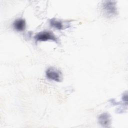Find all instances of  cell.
Masks as SVG:
<instances>
[{
    "mask_svg": "<svg viewBox=\"0 0 128 128\" xmlns=\"http://www.w3.org/2000/svg\"><path fill=\"white\" fill-rule=\"evenodd\" d=\"M46 76L48 79L57 82H60L62 80L61 72L55 68H48L46 72Z\"/></svg>",
    "mask_w": 128,
    "mask_h": 128,
    "instance_id": "1",
    "label": "cell"
},
{
    "mask_svg": "<svg viewBox=\"0 0 128 128\" xmlns=\"http://www.w3.org/2000/svg\"><path fill=\"white\" fill-rule=\"evenodd\" d=\"M34 39L36 41L45 42L48 40H52L58 42V39L56 36L50 32L43 31L38 33L34 36Z\"/></svg>",
    "mask_w": 128,
    "mask_h": 128,
    "instance_id": "2",
    "label": "cell"
},
{
    "mask_svg": "<svg viewBox=\"0 0 128 128\" xmlns=\"http://www.w3.org/2000/svg\"><path fill=\"white\" fill-rule=\"evenodd\" d=\"M102 8L104 12L108 16H114L116 14L117 9L116 2L104 1L102 4Z\"/></svg>",
    "mask_w": 128,
    "mask_h": 128,
    "instance_id": "3",
    "label": "cell"
},
{
    "mask_svg": "<svg viewBox=\"0 0 128 128\" xmlns=\"http://www.w3.org/2000/svg\"><path fill=\"white\" fill-rule=\"evenodd\" d=\"M98 120L99 124L103 127L108 128L110 125V116L106 112H104L100 114L98 116Z\"/></svg>",
    "mask_w": 128,
    "mask_h": 128,
    "instance_id": "4",
    "label": "cell"
},
{
    "mask_svg": "<svg viewBox=\"0 0 128 128\" xmlns=\"http://www.w3.org/2000/svg\"><path fill=\"white\" fill-rule=\"evenodd\" d=\"M13 26L16 30L18 32L23 31L25 30L26 26V20L23 18L16 19L14 22Z\"/></svg>",
    "mask_w": 128,
    "mask_h": 128,
    "instance_id": "5",
    "label": "cell"
},
{
    "mask_svg": "<svg viewBox=\"0 0 128 128\" xmlns=\"http://www.w3.org/2000/svg\"><path fill=\"white\" fill-rule=\"evenodd\" d=\"M50 24L52 27L58 30H62L63 28L64 27L63 24L60 21L56 20L54 18L50 20Z\"/></svg>",
    "mask_w": 128,
    "mask_h": 128,
    "instance_id": "6",
    "label": "cell"
}]
</instances>
